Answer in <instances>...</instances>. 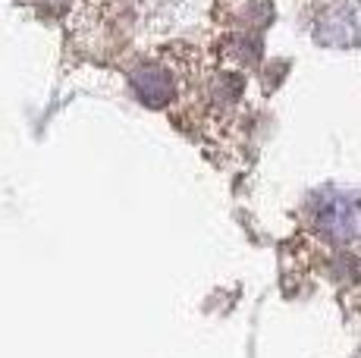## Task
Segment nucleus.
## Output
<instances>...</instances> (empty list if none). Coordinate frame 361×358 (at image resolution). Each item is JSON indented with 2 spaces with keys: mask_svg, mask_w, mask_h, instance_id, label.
<instances>
[{
  "mask_svg": "<svg viewBox=\"0 0 361 358\" xmlns=\"http://www.w3.org/2000/svg\"><path fill=\"white\" fill-rule=\"evenodd\" d=\"M317 223L339 242L361 239V198L352 195H327L317 211Z\"/></svg>",
  "mask_w": 361,
  "mask_h": 358,
  "instance_id": "nucleus-1",
  "label": "nucleus"
},
{
  "mask_svg": "<svg viewBox=\"0 0 361 358\" xmlns=\"http://www.w3.org/2000/svg\"><path fill=\"white\" fill-rule=\"evenodd\" d=\"M135 85H138V94H142V101H145V104H151V107H157V94L154 92H161V98L170 94L166 75L161 70H154V66H148L145 73H138L135 75Z\"/></svg>",
  "mask_w": 361,
  "mask_h": 358,
  "instance_id": "nucleus-2",
  "label": "nucleus"
}]
</instances>
